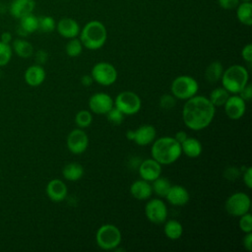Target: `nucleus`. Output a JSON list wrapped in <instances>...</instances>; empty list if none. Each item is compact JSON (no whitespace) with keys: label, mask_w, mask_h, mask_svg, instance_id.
<instances>
[{"label":"nucleus","mask_w":252,"mask_h":252,"mask_svg":"<svg viewBox=\"0 0 252 252\" xmlns=\"http://www.w3.org/2000/svg\"><path fill=\"white\" fill-rule=\"evenodd\" d=\"M93 122V115L89 110L82 109L77 112L75 116V123L79 128H87Z\"/></svg>","instance_id":"obj_32"},{"label":"nucleus","mask_w":252,"mask_h":252,"mask_svg":"<svg viewBox=\"0 0 252 252\" xmlns=\"http://www.w3.org/2000/svg\"><path fill=\"white\" fill-rule=\"evenodd\" d=\"M239 227L244 233L252 232V216L248 212L239 217Z\"/></svg>","instance_id":"obj_36"},{"label":"nucleus","mask_w":252,"mask_h":252,"mask_svg":"<svg viewBox=\"0 0 252 252\" xmlns=\"http://www.w3.org/2000/svg\"><path fill=\"white\" fill-rule=\"evenodd\" d=\"M46 194L51 201L62 202L67 197L68 189L64 181L58 178H54L47 183Z\"/></svg>","instance_id":"obj_15"},{"label":"nucleus","mask_w":252,"mask_h":252,"mask_svg":"<svg viewBox=\"0 0 252 252\" xmlns=\"http://www.w3.org/2000/svg\"><path fill=\"white\" fill-rule=\"evenodd\" d=\"M56 30L62 37L70 39L79 35L81 28L76 20L72 18H63L56 24Z\"/></svg>","instance_id":"obj_16"},{"label":"nucleus","mask_w":252,"mask_h":252,"mask_svg":"<svg viewBox=\"0 0 252 252\" xmlns=\"http://www.w3.org/2000/svg\"><path fill=\"white\" fill-rule=\"evenodd\" d=\"M13 49L16 52V54L22 58H29L33 53V47L32 43L22 38L14 40Z\"/></svg>","instance_id":"obj_27"},{"label":"nucleus","mask_w":252,"mask_h":252,"mask_svg":"<svg viewBox=\"0 0 252 252\" xmlns=\"http://www.w3.org/2000/svg\"><path fill=\"white\" fill-rule=\"evenodd\" d=\"M45 71L43 67L39 64L30 66L24 75L25 82L31 87H38L45 80Z\"/></svg>","instance_id":"obj_19"},{"label":"nucleus","mask_w":252,"mask_h":252,"mask_svg":"<svg viewBox=\"0 0 252 252\" xmlns=\"http://www.w3.org/2000/svg\"><path fill=\"white\" fill-rule=\"evenodd\" d=\"M80 40L84 47L90 50L101 48L107 38L105 26L96 20L88 22L80 31Z\"/></svg>","instance_id":"obj_3"},{"label":"nucleus","mask_w":252,"mask_h":252,"mask_svg":"<svg viewBox=\"0 0 252 252\" xmlns=\"http://www.w3.org/2000/svg\"><path fill=\"white\" fill-rule=\"evenodd\" d=\"M175 104H176V98L171 94H162L159 98V106L162 109L169 110L172 107H174Z\"/></svg>","instance_id":"obj_37"},{"label":"nucleus","mask_w":252,"mask_h":252,"mask_svg":"<svg viewBox=\"0 0 252 252\" xmlns=\"http://www.w3.org/2000/svg\"><path fill=\"white\" fill-rule=\"evenodd\" d=\"M28 34L38 30V18L32 13H30L20 19V26Z\"/></svg>","instance_id":"obj_29"},{"label":"nucleus","mask_w":252,"mask_h":252,"mask_svg":"<svg viewBox=\"0 0 252 252\" xmlns=\"http://www.w3.org/2000/svg\"><path fill=\"white\" fill-rule=\"evenodd\" d=\"M218 4L224 10H232L238 6L239 0H218Z\"/></svg>","instance_id":"obj_39"},{"label":"nucleus","mask_w":252,"mask_h":252,"mask_svg":"<svg viewBox=\"0 0 252 252\" xmlns=\"http://www.w3.org/2000/svg\"><path fill=\"white\" fill-rule=\"evenodd\" d=\"M35 7L34 0H13L10 4V14L17 19L32 13Z\"/></svg>","instance_id":"obj_21"},{"label":"nucleus","mask_w":252,"mask_h":252,"mask_svg":"<svg viewBox=\"0 0 252 252\" xmlns=\"http://www.w3.org/2000/svg\"><path fill=\"white\" fill-rule=\"evenodd\" d=\"M243 173V182L246 185V187L248 189L252 188V168L250 166L244 168V172Z\"/></svg>","instance_id":"obj_41"},{"label":"nucleus","mask_w":252,"mask_h":252,"mask_svg":"<svg viewBox=\"0 0 252 252\" xmlns=\"http://www.w3.org/2000/svg\"><path fill=\"white\" fill-rule=\"evenodd\" d=\"M152 158L161 165H167L175 162L181 156V146L169 136L160 137L152 143Z\"/></svg>","instance_id":"obj_2"},{"label":"nucleus","mask_w":252,"mask_h":252,"mask_svg":"<svg viewBox=\"0 0 252 252\" xmlns=\"http://www.w3.org/2000/svg\"><path fill=\"white\" fill-rule=\"evenodd\" d=\"M11 40H12V34L9 32H5L1 34V40L0 41H3L5 43H10Z\"/></svg>","instance_id":"obj_47"},{"label":"nucleus","mask_w":252,"mask_h":252,"mask_svg":"<svg viewBox=\"0 0 252 252\" xmlns=\"http://www.w3.org/2000/svg\"><path fill=\"white\" fill-rule=\"evenodd\" d=\"M48 59V53L45 50H38L35 53V61L37 64L42 65L44 64Z\"/></svg>","instance_id":"obj_43"},{"label":"nucleus","mask_w":252,"mask_h":252,"mask_svg":"<svg viewBox=\"0 0 252 252\" xmlns=\"http://www.w3.org/2000/svg\"><path fill=\"white\" fill-rule=\"evenodd\" d=\"M62 175L68 181H77L84 175V168L78 162H70L63 167Z\"/></svg>","instance_id":"obj_23"},{"label":"nucleus","mask_w":252,"mask_h":252,"mask_svg":"<svg viewBox=\"0 0 252 252\" xmlns=\"http://www.w3.org/2000/svg\"><path fill=\"white\" fill-rule=\"evenodd\" d=\"M89 146V137L82 128L72 130L67 136V148L74 155L85 153Z\"/></svg>","instance_id":"obj_11"},{"label":"nucleus","mask_w":252,"mask_h":252,"mask_svg":"<svg viewBox=\"0 0 252 252\" xmlns=\"http://www.w3.org/2000/svg\"><path fill=\"white\" fill-rule=\"evenodd\" d=\"M241 174V171L239 168H236L234 166H230V167H227L223 173V176L227 179V180H230V181H233L235 180L236 178L239 177V175Z\"/></svg>","instance_id":"obj_38"},{"label":"nucleus","mask_w":252,"mask_h":252,"mask_svg":"<svg viewBox=\"0 0 252 252\" xmlns=\"http://www.w3.org/2000/svg\"><path fill=\"white\" fill-rule=\"evenodd\" d=\"M249 74L242 65H231L223 70L220 81L222 87L232 94H237L248 84Z\"/></svg>","instance_id":"obj_4"},{"label":"nucleus","mask_w":252,"mask_h":252,"mask_svg":"<svg viewBox=\"0 0 252 252\" xmlns=\"http://www.w3.org/2000/svg\"><path fill=\"white\" fill-rule=\"evenodd\" d=\"M165 198L169 204L176 207H181L188 203L190 195L185 187L181 185H171Z\"/></svg>","instance_id":"obj_18"},{"label":"nucleus","mask_w":252,"mask_h":252,"mask_svg":"<svg viewBox=\"0 0 252 252\" xmlns=\"http://www.w3.org/2000/svg\"><path fill=\"white\" fill-rule=\"evenodd\" d=\"M122 240L121 231L119 228L110 223L102 224L98 227L95 233V241L99 248L103 250H115Z\"/></svg>","instance_id":"obj_5"},{"label":"nucleus","mask_w":252,"mask_h":252,"mask_svg":"<svg viewBox=\"0 0 252 252\" xmlns=\"http://www.w3.org/2000/svg\"><path fill=\"white\" fill-rule=\"evenodd\" d=\"M113 106V98L106 93H95L89 99V108L95 114H106Z\"/></svg>","instance_id":"obj_12"},{"label":"nucleus","mask_w":252,"mask_h":252,"mask_svg":"<svg viewBox=\"0 0 252 252\" xmlns=\"http://www.w3.org/2000/svg\"><path fill=\"white\" fill-rule=\"evenodd\" d=\"M187 137H188L187 133H186L185 131L180 130V131H177V132L175 133V135H174L173 138H174L179 144H181L182 142H184V141L187 139Z\"/></svg>","instance_id":"obj_46"},{"label":"nucleus","mask_w":252,"mask_h":252,"mask_svg":"<svg viewBox=\"0 0 252 252\" xmlns=\"http://www.w3.org/2000/svg\"><path fill=\"white\" fill-rule=\"evenodd\" d=\"M165 222V221H164ZM163 232L165 236L170 240H177L182 236L183 226L176 220H169L164 223Z\"/></svg>","instance_id":"obj_25"},{"label":"nucleus","mask_w":252,"mask_h":252,"mask_svg":"<svg viewBox=\"0 0 252 252\" xmlns=\"http://www.w3.org/2000/svg\"><path fill=\"white\" fill-rule=\"evenodd\" d=\"M236 9V17L238 21L244 26L250 27L252 25V4L251 2H241Z\"/></svg>","instance_id":"obj_24"},{"label":"nucleus","mask_w":252,"mask_h":252,"mask_svg":"<svg viewBox=\"0 0 252 252\" xmlns=\"http://www.w3.org/2000/svg\"><path fill=\"white\" fill-rule=\"evenodd\" d=\"M229 95L230 94L223 87H220L214 89L208 98L215 106H223Z\"/></svg>","instance_id":"obj_28"},{"label":"nucleus","mask_w":252,"mask_h":252,"mask_svg":"<svg viewBox=\"0 0 252 252\" xmlns=\"http://www.w3.org/2000/svg\"><path fill=\"white\" fill-rule=\"evenodd\" d=\"M125 136L129 141H134V130H128Z\"/></svg>","instance_id":"obj_48"},{"label":"nucleus","mask_w":252,"mask_h":252,"mask_svg":"<svg viewBox=\"0 0 252 252\" xmlns=\"http://www.w3.org/2000/svg\"><path fill=\"white\" fill-rule=\"evenodd\" d=\"M216 114V106L204 95H194L183 105L182 118L187 128L193 131H201L207 128Z\"/></svg>","instance_id":"obj_1"},{"label":"nucleus","mask_w":252,"mask_h":252,"mask_svg":"<svg viewBox=\"0 0 252 252\" xmlns=\"http://www.w3.org/2000/svg\"><path fill=\"white\" fill-rule=\"evenodd\" d=\"M199 91V84L191 76L181 75L176 77L170 86L171 94L178 99L186 100L197 94Z\"/></svg>","instance_id":"obj_6"},{"label":"nucleus","mask_w":252,"mask_h":252,"mask_svg":"<svg viewBox=\"0 0 252 252\" xmlns=\"http://www.w3.org/2000/svg\"><path fill=\"white\" fill-rule=\"evenodd\" d=\"M224 208L230 216L240 217L250 211V197L244 192H235L226 199Z\"/></svg>","instance_id":"obj_8"},{"label":"nucleus","mask_w":252,"mask_h":252,"mask_svg":"<svg viewBox=\"0 0 252 252\" xmlns=\"http://www.w3.org/2000/svg\"><path fill=\"white\" fill-rule=\"evenodd\" d=\"M83 47L84 46H83L80 38L74 37V38L69 39V41L66 44L65 50L69 57H78L79 55H81V53L83 51Z\"/></svg>","instance_id":"obj_31"},{"label":"nucleus","mask_w":252,"mask_h":252,"mask_svg":"<svg viewBox=\"0 0 252 252\" xmlns=\"http://www.w3.org/2000/svg\"><path fill=\"white\" fill-rule=\"evenodd\" d=\"M241 57L248 64H250L252 62V44L251 43L246 44L242 48V50H241Z\"/></svg>","instance_id":"obj_40"},{"label":"nucleus","mask_w":252,"mask_h":252,"mask_svg":"<svg viewBox=\"0 0 252 252\" xmlns=\"http://www.w3.org/2000/svg\"><path fill=\"white\" fill-rule=\"evenodd\" d=\"M241 2H251V0H239Z\"/></svg>","instance_id":"obj_49"},{"label":"nucleus","mask_w":252,"mask_h":252,"mask_svg":"<svg viewBox=\"0 0 252 252\" xmlns=\"http://www.w3.org/2000/svg\"><path fill=\"white\" fill-rule=\"evenodd\" d=\"M130 194L137 200H148L153 194L152 184L142 178L138 179L131 184Z\"/></svg>","instance_id":"obj_20"},{"label":"nucleus","mask_w":252,"mask_h":252,"mask_svg":"<svg viewBox=\"0 0 252 252\" xmlns=\"http://www.w3.org/2000/svg\"><path fill=\"white\" fill-rule=\"evenodd\" d=\"M243 246L247 251H252V232L245 233V236L242 240Z\"/></svg>","instance_id":"obj_44"},{"label":"nucleus","mask_w":252,"mask_h":252,"mask_svg":"<svg viewBox=\"0 0 252 252\" xmlns=\"http://www.w3.org/2000/svg\"><path fill=\"white\" fill-rule=\"evenodd\" d=\"M94 83V79L92 77V75H84L82 76L81 78V84L84 86V87H90L92 86Z\"/></svg>","instance_id":"obj_45"},{"label":"nucleus","mask_w":252,"mask_h":252,"mask_svg":"<svg viewBox=\"0 0 252 252\" xmlns=\"http://www.w3.org/2000/svg\"><path fill=\"white\" fill-rule=\"evenodd\" d=\"M56 29L55 21L50 16H41L38 18V30L43 32H51Z\"/></svg>","instance_id":"obj_33"},{"label":"nucleus","mask_w":252,"mask_h":252,"mask_svg":"<svg viewBox=\"0 0 252 252\" xmlns=\"http://www.w3.org/2000/svg\"><path fill=\"white\" fill-rule=\"evenodd\" d=\"M91 75L94 82L101 86H111L117 80L115 67L108 62H97L92 68Z\"/></svg>","instance_id":"obj_9"},{"label":"nucleus","mask_w":252,"mask_h":252,"mask_svg":"<svg viewBox=\"0 0 252 252\" xmlns=\"http://www.w3.org/2000/svg\"><path fill=\"white\" fill-rule=\"evenodd\" d=\"M145 214L151 222L160 224L166 220L167 208L161 199L154 198L147 202L145 206Z\"/></svg>","instance_id":"obj_10"},{"label":"nucleus","mask_w":252,"mask_h":252,"mask_svg":"<svg viewBox=\"0 0 252 252\" xmlns=\"http://www.w3.org/2000/svg\"><path fill=\"white\" fill-rule=\"evenodd\" d=\"M157 130L155 126L144 124L134 130V142L139 146H148L156 140Z\"/></svg>","instance_id":"obj_17"},{"label":"nucleus","mask_w":252,"mask_h":252,"mask_svg":"<svg viewBox=\"0 0 252 252\" xmlns=\"http://www.w3.org/2000/svg\"><path fill=\"white\" fill-rule=\"evenodd\" d=\"M239 94L245 101L250 100L252 98V86L251 84H246V86L237 94Z\"/></svg>","instance_id":"obj_42"},{"label":"nucleus","mask_w":252,"mask_h":252,"mask_svg":"<svg viewBox=\"0 0 252 252\" xmlns=\"http://www.w3.org/2000/svg\"><path fill=\"white\" fill-rule=\"evenodd\" d=\"M106 118L107 120L112 123V124H115V125H119L123 122L124 120V114L119 110L117 109L115 106H113L106 114Z\"/></svg>","instance_id":"obj_35"},{"label":"nucleus","mask_w":252,"mask_h":252,"mask_svg":"<svg viewBox=\"0 0 252 252\" xmlns=\"http://www.w3.org/2000/svg\"><path fill=\"white\" fill-rule=\"evenodd\" d=\"M113 102L114 106L124 115H134L138 113L142 107V100L140 96L131 91L119 93Z\"/></svg>","instance_id":"obj_7"},{"label":"nucleus","mask_w":252,"mask_h":252,"mask_svg":"<svg viewBox=\"0 0 252 252\" xmlns=\"http://www.w3.org/2000/svg\"><path fill=\"white\" fill-rule=\"evenodd\" d=\"M224 112L226 116L231 120L240 119L246 110L245 100L239 94L229 95L223 104Z\"/></svg>","instance_id":"obj_13"},{"label":"nucleus","mask_w":252,"mask_h":252,"mask_svg":"<svg viewBox=\"0 0 252 252\" xmlns=\"http://www.w3.org/2000/svg\"><path fill=\"white\" fill-rule=\"evenodd\" d=\"M180 146L182 153L191 158H198L203 151L201 142L198 139L192 137H187V139L184 142H182Z\"/></svg>","instance_id":"obj_22"},{"label":"nucleus","mask_w":252,"mask_h":252,"mask_svg":"<svg viewBox=\"0 0 252 252\" xmlns=\"http://www.w3.org/2000/svg\"><path fill=\"white\" fill-rule=\"evenodd\" d=\"M12 58V47L9 43L0 41V67L7 65Z\"/></svg>","instance_id":"obj_34"},{"label":"nucleus","mask_w":252,"mask_h":252,"mask_svg":"<svg viewBox=\"0 0 252 252\" xmlns=\"http://www.w3.org/2000/svg\"><path fill=\"white\" fill-rule=\"evenodd\" d=\"M171 187V183L165 177H158L154 181H152V189L153 192L158 197H165L168 190Z\"/></svg>","instance_id":"obj_30"},{"label":"nucleus","mask_w":252,"mask_h":252,"mask_svg":"<svg viewBox=\"0 0 252 252\" xmlns=\"http://www.w3.org/2000/svg\"><path fill=\"white\" fill-rule=\"evenodd\" d=\"M137 169L140 177L149 182L154 181L161 174V164L153 158L142 160Z\"/></svg>","instance_id":"obj_14"},{"label":"nucleus","mask_w":252,"mask_h":252,"mask_svg":"<svg viewBox=\"0 0 252 252\" xmlns=\"http://www.w3.org/2000/svg\"><path fill=\"white\" fill-rule=\"evenodd\" d=\"M222 72H223V67L221 63L219 61H214L210 63L206 68L205 78L209 83L215 84L220 80Z\"/></svg>","instance_id":"obj_26"}]
</instances>
